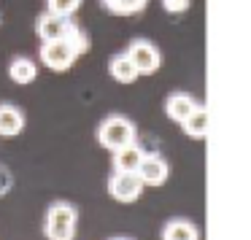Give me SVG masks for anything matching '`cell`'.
Here are the masks:
<instances>
[{
    "label": "cell",
    "mask_w": 251,
    "mask_h": 240,
    "mask_svg": "<svg viewBox=\"0 0 251 240\" xmlns=\"http://www.w3.org/2000/svg\"><path fill=\"white\" fill-rule=\"evenodd\" d=\"M8 78H11L14 84H19V87L33 84L35 78H38V65H35V60H30V57H14V60L8 62Z\"/></svg>",
    "instance_id": "30bf717a"
},
{
    "label": "cell",
    "mask_w": 251,
    "mask_h": 240,
    "mask_svg": "<svg viewBox=\"0 0 251 240\" xmlns=\"http://www.w3.org/2000/svg\"><path fill=\"white\" fill-rule=\"evenodd\" d=\"M192 0H162V8L168 14H184L186 8H189Z\"/></svg>",
    "instance_id": "d6986e66"
},
{
    "label": "cell",
    "mask_w": 251,
    "mask_h": 240,
    "mask_svg": "<svg viewBox=\"0 0 251 240\" xmlns=\"http://www.w3.org/2000/svg\"><path fill=\"white\" fill-rule=\"evenodd\" d=\"M25 130V114L14 103H0V138H14Z\"/></svg>",
    "instance_id": "ba28073f"
},
{
    "label": "cell",
    "mask_w": 251,
    "mask_h": 240,
    "mask_svg": "<svg viewBox=\"0 0 251 240\" xmlns=\"http://www.w3.org/2000/svg\"><path fill=\"white\" fill-rule=\"evenodd\" d=\"M65 44L71 46L73 51H76V57L87 54V51H89V46H92V44H89V35L84 33V30L78 27V24H73V27H71V33L65 35Z\"/></svg>",
    "instance_id": "2e32d148"
},
{
    "label": "cell",
    "mask_w": 251,
    "mask_h": 240,
    "mask_svg": "<svg viewBox=\"0 0 251 240\" xmlns=\"http://www.w3.org/2000/svg\"><path fill=\"white\" fill-rule=\"evenodd\" d=\"M108 73H111V78H114L116 84H132L138 78L135 65L130 62V57H127L125 51H119V54H114L108 60Z\"/></svg>",
    "instance_id": "7c38bea8"
},
{
    "label": "cell",
    "mask_w": 251,
    "mask_h": 240,
    "mask_svg": "<svg viewBox=\"0 0 251 240\" xmlns=\"http://www.w3.org/2000/svg\"><path fill=\"white\" fill-rule=\"evenodd\" d=\"M108 194L116 202H135L143 194V184L135 173H114L108 178Z\"/></svg>",
    "instance_id": "5b68a950"
},
{
    "label": "cell",
    "mask_w": 251,
    "mask_h": 240,
    "mask_svg": "<svg viewBox=\"0 0 251 240\" xmlns=\"http://www.w3.org/2000/svg\"><path fill=\"white\" fill-rule=\"evenodd\" d=\"M41 62H44L49 71L65 73L68 68L76 62V51L65 44V41H46L41 46Z\"/></svg>",
    "instance_id": "277c9868"
},
{
    "label": "cell",
    "mask_w": 251,
    "mask_h": 240,
    "mask_svg": "<svg viewBox=\"0 0 251 240\" xmlns=\"http://www.w3.org/2000/svg\"><path fill=\"white\" fill-rule=\"evenodd\" d=\"M135 138H138L135 124L127 116H119V114L103 119L98 127V143L103 148H108V151H119V148L130 146V143H135Z\"/></svg>",
    "instance_id": "7a4b0ae2"
},
{
    "label": "cell",
    "mask_w": 251,
    "mask_h": 240,
    "mask_svg": "<svg viewBox=\"0 0 251 240\" xmlns=\"http://www.w3.org/2000/svg\"><path fill=\"white\" fill-rule=\"evenodd\" d=\"M197 100L192 97V95H186V92H173L168 100H165V114H168V119H173V121H184L186 116L192 114V111L197 108Z\"/></svg>",
    "instance_id": "9c48e42d"
},
{
    "label": "cell",
    "mask_w": 251,
    "mask_h": 240,
    "mask_svg": "<svg viewBox=\"0 0 251 240\" xmlns=\"http://www.w3.org/2000/svg\"><path fill=\"white\" fill-rule=\"evenodd\" d=\"M111 240H130V238H111Z\"/></svg>",
    "instance_id": "ffe728a7"
},
{
    "label": "cell",
    "mask_w": 251,
    "mask_h": 240,
    "mask_svg": "<svg viewBox=\"0 0 251 240\" xmlns=\"http://www.w3.org/2000/svg\"><path fill=\"white\" fill-rule=\"evenodd\" d=\"M168 173H170V168L159 154H143L141 165L135 170V175L141 178L143 186H162L168 181Z\"/></svg>",
    "instance_id": "8992f818"
},
{
    "label": "cell",
    "mask_w": 251,
    "mask_h": 240,
    "mask_svg": "<svg viewBox=\"0 0 251 240\" xmlns=\"http://www.w3.org/2000/svg\"><path fill=\"white\" fill-rule=\"evenodd\" d=\"M162 240H200V232H197V227L192 221H186V218H173V221L165 224Z\"/></svg>",
    "instance_id": "9a60e30c"
},
{
    "label": "cell",
    "mask_w": 251,
    "mask_h": 240,
    "mask_svg": "<svg viewBox=\"0 0 251 240\" xmlns=\"http://www.w3.org/2000/svg\"><path fill=\"white\" fill-rule=\"evenodd\" d=\"M84 0H46V11L57 17H73L81 8Z\"/></svg>",
    "instance_id": "e0dca14e"
},
{
    "label": "cell",
    "mask_w": 251,
    "mask_h": 240,
    "mask_svg": "<svg viewBox=\"0 0 251 240\" xmlns=\"http://www.w3.org/2000/svg\"><path fill=\"white\" fill-rule=\"evenodd\" d=\"M78 211L71 202H51L44 218V235L46 240H73L76 238Z\"/></svg>",
    "instance_id": "6da1fadb"
},
{
    "label": "cell",
    "mask_w": 251,
    "mask_h": 240,
    "mask_svg": "<svg viewBox=\"0 0 251 240\" xmlns=\"http://www.w3.org/2000/svg\"><path fill=\"white\" fill-rule=\"evenodd\" d=\"M11 189H14V173L0 162V197H6Z\"/></svg>",
    "instance_id": "ac0fdd59"
},
{
    "label": "cell",
    "mask_w": 251,
    "mask_h": 240,
    "mask_svg": "<svg viewBox=\"0 0 251 240\" xmlns=\"http://www.w3.org/2000/svg\"><path fill=\"white\" fill-rule=\"evenodd\" d=\"M141 159H143V148L138 143L119 148V151H114V173H135Z\"/></svg>",
    "instance_id": "8fae6325"
},
{
    "label": "cell",
    "mask_w": 251,
    "mask_h": 240,
    "mask_svg": "<svg viewBox=\"0 0 251 240\" xmlns=\"http://www.w3.org/2000/svg\"><path fill=\"white\" fill-rule=\"evenodd\" d=\"M73 22L71 17H57V14H41L38 17V38L44 41H65V35L71 33Z\"/></svg>",
    "instance_id": "52a82bcc"
},
{
    "label": "cell",
    "mask_w": 251,
    "mask_h": 240,
    "mask_svg": "<svg viewBox=\"0 0 251 240\" xmlns=\"http://www.w3.org/2000/svg\"><path fill=\"white\" fill-rule=\"evenodd\" d=\"M125 54L130 57V62L135 65L138 76H151V73H157L159 62H162L159 49L151 44V41H146V38H135L130 46H127Z\"/></svg>",
    "instance_id": "3957f363"
},
{
    "label": "cell",
    "mask_w": 251,
    "mask_h": 240,
    "mask_svg": "<svg viewBox=\"0 0 251 240\" xmlns=\"http://www.w3.org/2000/svg\"><path fill=\"white\" fill-rule=\"evenodd\" d=\"M100 6L114 17H138L146 11L149 0H100Z\"/></svg>",
    "instance_id": "5bb4252c"
},
{
    "label": "cell",
    "mask_w": 251,
    "mask_h": 240,
    "mask_svg": "<svg viewBox=\"0 0 251 240\" xmlns=\"http://www.w3.org/2000/svg\"><path fill=\"white\" fill-rule=\"evenodd\" d=\"M181 130L189 138H195V141H202V138L208 135V111L202 108V105H197V108L181 121Z\"/></svg>",
    "instance_id": "4fadbf2b"
}]
</instances>
